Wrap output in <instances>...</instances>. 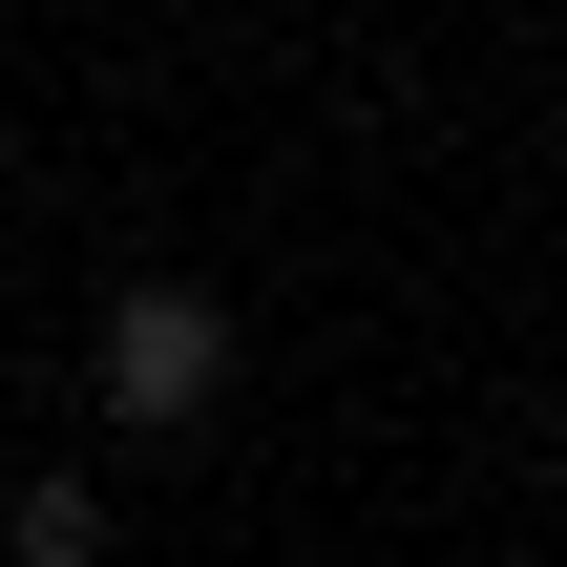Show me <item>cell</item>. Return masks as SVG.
Wrapping results in <instances>:
<instances>
[{"label":"cell","mask_w":567,"mask_h":567,"mask_svg":"<svg viewBox=\"0 0 567 567\" xmlns=\"http://www.w3.org/2000/svg\"><path fill=\"white\" fill-rule=\"evenodd\" d=\"M0 547H21V567H105V484H84V463L0 484Z\"/></svg>","instance_id":"7a4b0ae2"},{"label":"cell","mask_w":567,"mask_h":567,"mask_svg":"<svg viewBox=\"0 0 567 567\" xmlns=\"http://www.w3.org/2000/svg\"><path fill=\"white\" fill-rule=\"evenodd\" d=\"M84 379H105V421H126V442H189V421L231 400V316H210L189 274H126V295H105V337H84Z\"/></svg>","instance_id":"6da1fadb"}]
</instances>
